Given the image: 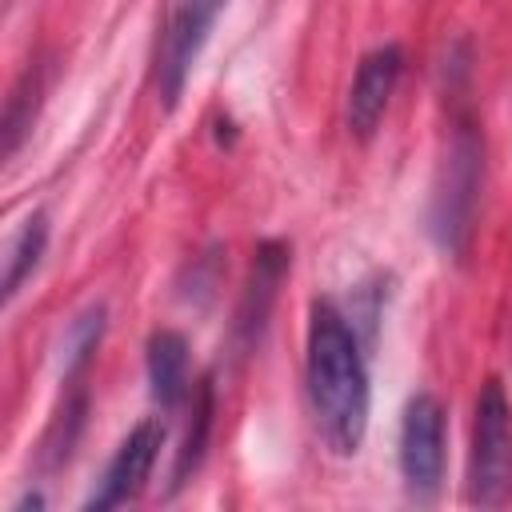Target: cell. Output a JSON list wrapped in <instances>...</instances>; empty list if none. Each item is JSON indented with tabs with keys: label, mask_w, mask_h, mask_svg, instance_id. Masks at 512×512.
Wrapping results in <instances>:
<instances>
[{
	"label": "cell",
	"mask_w": 512,
	"mask_h": 512,
	"mask_svg": "<svg viewBox=\"0 0 512 512\" xmlns=\"http://www.w3.org/2000/svg\"><path fill=\"white\" fill-rule=\"evenodd\" d=\"M24 508H44V496H40V492H32V496H20V500L12 504V512H24Z\"/></svg>",
	"instance_id": "obj_15"
},
{
	"label": "cell",
	"mask_w": 512,
	"mask_h": 512,
	"mask_svg": "<svg viewBox=\"0 0 512 512\" xmlns=\"http://www.w3.org/2000/svg\"><path fill=\"white\" fill-rule=\"evenodd\" d=\"M208 432H212V380L204 376L196 384V404H192V424L184 432V444L176 452V464H172V492L180 484H188V476L200 468L204 460V448H208Z\"/></svg>",
	"instance_id": "obj_12"
},
{
	"label": "cell",
	"mask_w": 512,
	"mask_h": 512,
	"mask_svg": "<svg viewBox=\"0 0 512 512\" xmlns=\"http://www.w3.org/2000/svg\"><path fill=\"white\" fill-rule=\"evenodd\" d=\"M400 476L408 496L432 500L444 480V404L432 392H416L400 420Z\"/></svg>",
	"instance_id": "obj_5"
},
{
	"label": "cell",
	"mask_w": 512,
	"mask_h": 512,
	"mask_svg": "<svg viewBox=\"0 0 512 512\" xmlns=\"http://www.w3.org/2000/svg\"><path fill=\"white\" fill-rule=\"evenodd\" d=\"M48 248V216L32 212L28 220H20V228L12 232L8 248H4V304H12L24 288V280H32V272L40 268Z\"/></svg>",
	"instance_id": "obj_10"
},
{
	"label": "cell",
	"mask_w": 512,
	"mask_h": 512,
	"mask_svg": "<svg viewBox=\"0 0 512 512\" xmlns=\"http://www.w3.org/2000/svg\"><path fill=\"white\" fill-rule=\"evenodd\" d=\"M400 72H404V52L400 44H380L372 48L356 76H352V88H348V104H344V124H348V136L356 140H372L384 112H388V100L400 84Z\"/></svg>",
	"instance_id": "obj_7"
},
{
	"label": "cell",
	"mask_w": 512,
	"mask_h": 512,
	"mask_svg": "<svg viewBox=\"0 0 512 512\" xmlns=\"http://www.w3.org/2000/svg\"><path fill=\"white\" fill-rule=\"evenodd\" d=\"M288 264H292V252L284 240H264L256 248V260H252V272H248V284H244V296H240V308L232 320L236 352H252L260 344L268 316H272V304L280 296V284L288 276Z\"/></svg>",
	"instance_id": "obj_8"
},
{
	"label": "cell",
	"mask_w": 512,
	"mask_h": 512,
	"mask_svg": "<svg viewBox=\"0 0 512 512\" xmlns=\"http://www.w3.org/2000/svg\"><path fill=\"white\" fill-rule=\"evenodd\" d=\"M304 384L324 448L332 456H356L368 432L372 388L356 324H348V316L332 300H312Z\"/></svg>",
	"instance_id": "obj_1"
},
{
	"label": "cell",
	"mask_w": 512,
	"mask_h": 512,
	"mask_svg": "<svg viewBox=\"0 0 512 512\" xmlns=\"http://www.w3.org/2000/svg\"><path fill=\"white\" fill-rule=\"evenodd\" d=\"M104 328H108V308H104V304H88V308L68 324V332H64V340H60V368H64V380H76V376L92 364V356H96V348H100V340H104Z\"/></svg>",
	"instance_id": "obj_11"
},
{
	"label": "cell",
	"mask_w": 512,
	"mask_h": 512,
	"mask_svg": "<svg viewBox=\"0 0 512 512\" xmlns=\"http://www.w3.org/2000/svg\"><path fill=\"white\" fill-rule=\"evenodd\" d=\"M228 0H176L160 40H156V96L164 112H172L184 96V84L216 28V16L224 12Z\"/></svg>",
	"instance_id": "obj_4"
},
{
	"label": "cell",
	"mask_w": 512,
	"mask_h": 512,
	"mask_svg": "<svg viewBox=\"0 0 512 512\" xmlns=\"http://www.w3.org/2000/svg\"><path fill=\"white\" fill-rule=\"evenodd\" d=\"M40 92V80L32 72H24V80L12 88L8 104H4V156H16L20 148V136L32 128V108H36V96Z\"/></svg>",
	"instance_id": "obj_13"
},
{
	"label": "cell",
	"mask_w": 512,
	"mask_h": 512,
	"mask_svg": "<svg viewBox=\"0 0 512 512\" xmlns=\"http://www.w3.org/2000/svg\"><path fill=\"white\" fill-rule=\"evenodd\" d=\"M84 408H88V400L76 392V396L64 404V412L56 416V424H52V432H48V440H44V460H48V468H56V464H64V460L72 456L76 432H80V424H84Z\"/></svg>",
	"instance_id": "obj_14"
},
{
	"label": "cell",
	"mask_w": 512,
	"mask_h": 512,
	"mask_svg": "<svg viewBox=\"0 0 512 512\" xmlns=\"http://www.w3.org/2000/svg\"><path fill=\"white\" fill-rule=\"evenodd\" d=\"M148 392L152 400L172 412L188 400V340L176 328H156L148 336Z\"/></svg>",
	"instance_id": "obj_9"
},
{
	"label": "cell",
	"mask_w": 512,
	"mask_h": 512,
	"mask_svg": "<svg viewBox=\"0 0 512 512\" xmlns=\"http://www.w3.org/2000/svg\"><path fill=\"white\" fill-rule=\"evenodd\" d=\"M512 496V404L504 384L488 376L476 392L472 448H468V500L500 508Z\"/></svg>",
	"instance_id": "obj_3"
},
{
	"label": "cell",
	"mask_w": 512,
	"mask_h": 512,
	"mask_svg": "<svg viewBox=\"0 0 512 512\" xmlns=\"http://www.w3.org/2000/svg\"><path fill=\"white\" fill-rule=\"evenodd\" d=\"M480 180H484V136L472 120H460L452 128V144L444 152V164L428 200V236L436 240L440 252L456 260L468 252V240H472Z\"/></svg>",
	"instance_id": "obj_2"
},
{
	"label": "cell",
	"mask_w": 512,
	"mask_h": 512,
	"mask_svg": "<svg viewBox=\"0 0 512 512\" xmlns=\"http://www.w3.org/2000/svg\"><path fill=\"white\" fill-rule=\"evenodd\" d=\"M160 448H164V424L160 420H140L120 440V448L112 452V460H108L100 484L92 488V496L84 500V508L88 512H108V508H120V504L136 500L140 488L152 476V464H156Z\"/></svg>",
	"instance_id": "obj_6"
}]
</instances>
